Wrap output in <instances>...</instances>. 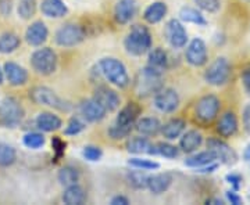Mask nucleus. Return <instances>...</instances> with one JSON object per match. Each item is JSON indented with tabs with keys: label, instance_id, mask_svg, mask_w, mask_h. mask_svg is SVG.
Instances as JSON below:
<instances>
[{
	"label": "nucleus",
	"instance_id": "nucleus-3",
	"mask_svg": "<svg viewBox=\"0 0 250 205\" xmlns=\"http://www.w3.org/2000/svg\"><path fill=\"white\" fill-rule=\"evenodd\" d=\"M126 53L131 56H142L152 49L150 31L143 25H134L124 40Z\"/></svg>",
	"mask_w": 250,
	"mask_h": 205
},
{
	"label": "nucleus",
	"instance_id": "nucleus-24",
	"mask_svg": "<svg viewBox=\"0 0 250 205\" xmlns=\"http://www.w3.org/2000/svg\"><path fill=\"white\" fill-rule=\"evenodd\" d=\"M202 142H203V136L197 130H188L185 133H182L179 147L184 152L190 154V152L196 151L197 149L202 146Z\"/></svg>",
	"mask_w": 250,
	"mask_h": 205
},
{
	"label": "nucleus",
	"instance_id": "nucleus-30",
	"mask_svg": "<svg viewBox=\"0 0 250 205\" xmlns=\"http://www.w3.org/2000/svg\"><path fill=\"white\" fill-rule=\"evenodd\" d=\"M167 53L161 49V47H156V49H152L149 52V61H147V65L152 67L157 71H164L167 68Z\"/></svg>",
	"mask_w": 250,
	"mask_h": 205
},
{
	"label": "nucleus",
	"instance_id": "nucleus-20",
	"mask_svg": "<svg viewBox=\"0 0 250 205\" xmlns=\"http://www.w3.org/2000/svg\"><path fill=\"white\" fill-rule=\"evenodd\" d=\"M171 183H172V175L164 172V173H157V175L149 176L146 187L154 194H161L170 188Z\"/></svg>",
	"mask_w": 250,
	"mask_h": 205
},
{
	"label": "nucleus",
	"instance_id": "nucleus-27",
	"mask_svg": "<svg viewBox=\"0 0 250 205\" xmlns=\"http://www.w3.org/2000/svg\"><path fill=\"white\" fill-rule=\"evenodd\" d=\"M167 14V4L164 1H154L143 13V18L149 24H157Z\"/></svg>",
	"mask_w": 250,
	"mask_h": 205
},
{
	"label": "nucleus",
	"instance_id": "nucleus-50",
	"mask_svg": "<svg viewBox=\"0 0 250 205\" xmlns=\"http://www.w3.org/2000/svg\"><path fill=\"white\" fill-rule=\"evenodd\" d=\"M129 204V200L124 196H116L111 200V205H126Z\"/></svg>",
	"mask_w": 250,
	"mask_h": 205
},
{
	"label": "nucleus",
	"instance_id": "nucleus-53",
	"mask_svg": "<svg viewBox=\"0 0 250 205\" xmlns=\"http://www.w3.org/2000/svg\"><path fill=\"white\" fill-rule=\"evenodd\" d=\"M3 80H4V72H3V70L0 68V85L3 83Z\"/></svg>",
	"mask_w": 250,
	"mask_h": 205
},
{
	"label": "nucleus",
	"instance_id": "nucleus-48",
	"mask_svg": "<svg viewBox=\"0 0 250 205\" xmlns=\"http://www.w3.org/2000/svg\"><path fill=\"white\" fill-rule=\"evenodd\" d=\"M227 198H228V201L233 205L242 204V198L239 197V194L236 193V190H235V191H227Z\"/></svg>",
	"mask_w": 250,
	"mask_h": 205
},
{
	"label": "nucleus",
	"instance_id": "nucleus-10",
	"mask_svg": "<svg viewBox=\"0 0 250 205\" xmlns=\"http://www.w3.org/2000/svg\"><path fill=\"white\" fill-rule=\"evenodd\" d=\"M85 39L83 29L77 24H65L56 32V43L62 47H72L80 45Z\"/></svg>",
	"mask_w": 250,
	"mask_h": 205
},
{
	"label": "nucleus",
	"instance_id": "nucleus-17",
	"mask_svg": "<svg viewBox=\"0 0 250 205\" xmlns=\"http://www.w3.org/2000/svg\"><path fill=\"white\" fill-rule=\"evenodd\" d=\"M80 112L81 115L83 116V119L89 122H100L102 119H104V116L107 114V111L102 107L95 98L82 101L80 106Z\"/></svg>",
	"mask_w": 250,
	"mask_h": 205
},
{
	"label": "nucleus",
	"instance_id": "nucleus-44",
	"mask_svg": "<svg viewBox=\"0 0 250 205\" xmlns=\"http://www.w3.org/2000/svg\"><path fill=\"white\" fill-rule=\"evenodd\" d=\"M227 182L233 187V190H239L242 186V176L238 173H228Z\"/></svg>",
	"mask_w": 250,
	"mask_h": 205
},
{
	"label": "nucleus",
	"instance_id": "nucleus-28",
	"mask_svg": "<svg viewBox=\"0 0 250 205\" xmlns=\"http://www.w3.org/2000/svg\"><path fill=\"white\" fill-rule=\"evenodd\" d=\"M135 129L142 133L143 136H154L160 132L161 124L157 118H152V116H147V118H142L139 121L135 122Z\"/></svg>",
	"mask_w": 250,
	"mask_h": 205
},
{
	"label": "nucleus",
	"instance_id": "nucleus-46",
	"mask_svg": "<svg viewBox=\"0 0 250 205\" xmlns=\"http://www.w3.org/2000/svg\"><path fill=\"white\" fill-rule=\"evenodd\" d=\"M11 9H13V1L11 0H0V13H1V16H4V17L10 16Z\"/></svg>",
	"mask_w": 250,
	"mask_h": 205
},
{
	"label": "nucleus",
	"instance_id": "nucleus-18",
	"mask_svg": "<svg viewBox=\"0 0 250 205\" xmlns=\"http://www.w3.org/2000/svg\"><path fill=\"white\" fill-rule=\"evenodd\" d=\"M49 36V29L42 21H35L32 22L25 31V40L31 46H42L47 40Z\"/></svg>",
	"mask_w": 250,
	"mask_h": 205
},
{
	"label": "nucleus",
	"instance_id": "nucleus-33",
	"mask_svg": "<svg viewBox=\"0 0 250 205\" xmlns=\"http://www.w3.org/2000/svg\"><path fill=\"white\" fill-rule=\"evenodd\" d=\"M21 45V40L13 32H4L0 35V53L9 54L16 52Z\"/></svg>",
	"mask_w": 250,
	"mask_h": 205
},
{
	"label": "nucleus",
	"instance_id": "nucleus-42",
	"mask_svg": "<svg viewBox=\"0 0 250 205\" xmlns=\"http://www.w3.org/2000/svg\"><path fill=\"white\" fill-rule=\"evenodd\" d=\"M193 1L199 9L207 13H215L220 10V6H221L220 0H193Z\"/></svg>",
	"mask_w": 250,
	"mask_h": 205
},
{
	"label": "nucleus",
	"instance_id": "nucleus-7",
	"mask_svg": "<svg viewBox=\"0 0 250 205\" xmlns=\"http://www.w3.org/2000/svg\"><path fill=\"white\" fill-rule=\"evenodd\" d=\"M31 65L39 75H52L57 68V56L50 47L38 49L31 56Z\"/></svg>",
	"mask_w": 250,
	"mask_h": 205
},
{
	"label": "nucleus",
	"instance_id": "nucleus-47",
	"mask_svg": "<svg viewBox=\"0 0 250 205\" xmlns=\"http://www.w3.org/2000/svg\"><path fill=\"white\" fill-rule=\"evenodd\" d=\"M243 126H245V130L250 134V104H248L243 111Z\"/></svg>",
	"mask_w": 250,
	"mask_h": 205
},
{
	"label": "nucleus",
	"instance_id": "nucleus-35",
	"mask_svg": "<svg viewBox=\"0 0 250 205\" xmlns=\"http://www.w3.org/2000/svg\"><path fill=\"white\" fill-rule=\"evenodd\" d=\"M17 160V152L16 149L11 147L9 144H4L1 143L0 144V167H10L13 165Z\"/></svg>",
	"mask_w": 250,
	"mask_h": 205
},
{
	"label": "nucleus",
	"instance_id": "nucleus-49",
	"mask_svg": "<svg viewBox=\"0 0 250 205\" xmlns=\"http://www.w3.org/2000/svg\"><path fill=\"white\" fill-rule=\"evenodd\" d=\"M242 82H243V86H245V89H246V92L249 93L250 96V67L246 68L243 71V74H242Z\"/></svg>",
	"mask_w": 250,
	"mask_h": 205
},
{
	"label": "nucleus",
	"instance_id": "nucleus-15",
	"mask_svg": "<svg viewBox=\"0 0 250 205\" xmlns=\"http://www.w3.org/2000/svg\"><path fill=\"white\" fill-rule=\"evenodd\" d=\"M93 98L98 101L102 107L104 108L107 112L116 111L117 108L120 107V96L117 94L116 90L110 89L107 86H99L98 89L95 90Z\"/></svg>",
	"mask_w": 250,
	"mask_h": 205
},
{
	"label": "nucleus",
	"instance_id": "nucleus-4",
	"mask_svg": "<svg viewBox=\"0 0 250 205\" xmlns=\"http://www.w3.org/2000/svg\"><path fill=\"white\" fill-rule=\"evenodd\" d=\"M99 70L103 76L118 88H126L129 85V76L125 65L120 60L113 57L102 58L99 63Z\"/></svg>",
	"mask_w": 250,
	"mask_h": 205
},
{
	"label": "nucleus",
	"instance_id": "nucleus-1",
	"mask_svg": "<svg viewBox=\"0 0 250 205\" xmlns=\"http://www.w3.org/2000/svg\"><path fill=\"white\" fill-rule=\"evenodd\" d=\"M141 114V108L135 103H129L128 106H125L120 114L117 116L116 122L113 126L108 129V134L113 139H124L128 134L131 133L132 128L135 126V122L138 121V115Z\"/></svg>",
	"mask_w": 250,
	"mask_h": 205
},
{
	"label": "nucleus",
	"instance_id": "nucleus-39",
	"mask_svg": "<svg viewBox=\"0 0 250 205\" xmlns=\"http://www.w3.org/2000/svg\"><path fill=\"white\" fill-rule=\"evenodd\" d=\"M147 175L142 172V169L132 170L128 173V182L135 188H145L147 185Z\"/></svg>",
	"mask_w": 250,
	"mask_h": 205
},
{
	"label": "nucleus",
	"instance_id": "nucleus-22",
	"mask_svg": "<svg viewBox=\"0 0 250 205\" xmlns=\"http://www.w3.org/2000/svg\"><path fill=\"white\" fill-rule=\"evenodd\" d=\"M217 132L221 134L223 137H231L238 132V118L233 112H225L218 124H217Z\"/></svg>",
	"mask_w": 250,
	"mask_h": 205
},
{
	"label": "nucleus",
	"instance_id": "nucleus-16",
	"mask_svg": "<svg viewBox=\"0 0 250 205\" xmlns=\"http://www.w3.org/2000/svg\"><path fill=\"white\" fill-rule=\"evenodd\" d=\"M3 72L11 86H22L28 82V71L17 63L7 61L3 67Z\"/></svg>",
	"mask_w": 250,
	"mask_h": 205
},
{
	"label": "nucleus",
	"instance_id": "nucleus-40",
	"mask_svg": "<svg viewBox=\"0 0 250 205\" xmlns=\"http://www.w3.org/2000/svg\"><path fill=\"white\" fill-rule=\"evenodd\" d=\"M128 164L136 169L142 170H156L160 168V165L157 162L152 160H142V158H132V160L128 161Z\"/></svg>",
	"mask_w": 250,
	"mask_h": 205
},
{
	"label": "nucleus",
	"instance_id": "nucleus-25",
	"mask_svg": "<svg viewBox=\"0 0 250 205\" xmlns=\"http://www.w3.org/2000/svg\"><path fill=\"white\" fill-rule=\"evenodd\" d=\"M185 128H187V124L184 119H179V118H174L168 121L167 124L161 125L160 132L163 133V136L168 140H174L179 136H182V133L185 132Z\"/></svg>",
	"mask_w": 250,
	"mask_h": 205
},
{
	"label": "nucleus",
	"instance_id": "nucleus-31",
	"mask_svg": "<svg viewBox=\"0 0 250 205\" xmlns=\"http://www.w3.org/2000/svg\"><path fill=\"white\" fill-rule=\"evenodd\" d=\"M147 154L150 155H161V157H166V158H170V160H174L179 155V150L172 146L170 143H157L156 146H150Z\"/></svg>",
	"mask_w": 250,
	"mask_h": 205
},
{
	"label": "nucleus",
	"instance_id": "nucleus-12",
	"mask_svg": "<svg viewBox=\"0 0 250 205\" xmlns=\"http://www.w3.org/2000/svg\"><path fill=\"white\" fill-rule=\"evenodd\" d=\"M166 36H167V40L170 42V45L172 47H175V49H182L184 46L187 45V29L175 18H172V19H170L167 22V25H166Z\"/></svg>",
	"mask_w": 250,
	"mask_h": 205
},
{
	"label": "nucleus",
	"instance_id": "nucleus-37",
	"mask_svg": "<svg viewBox=\"0 0 250 205\" xmlns=\"http://www.w3.org/2000/svg\"><path fill=\"white\" fill-rule=\"evenodd\" d=\"M150 146H152V143L146 137H134L128 142L126 149H128V151L134 152V154H143V152L149 151Z\"/></svg>",
	"mask_w": 250,
	"mask_h": 205
},
{
	"label": "nucleus",
	"instance_id": "nucleus-38",
	"mask_svg": "<svg viewBox=\"0 0 250 205\" xmlns=\"http://www.w3.org/2000/svg\"><path fill=\"white\" fill-rule=\"evenodd\" d=\"M22 142H24V146L28 147V149L38 150V149H41V147L45 146L46 140L45 136L42 133H39V132H29V133L24 136Z\"/></svg>",
	"mask_w": 250,
	"mask_h": 205
},
{
	"label": "nucleus",
	"instance_id": "nucleus-14",
	"mask_svg": "<svg viewBox=\"0 0 250 205\" xmlns=\"http://www.w3.org/2000/svg\"><path fill=\"white\" fill-rule=\"evenodd\" d=\"M207 149L214 152L217 160H220L225 165H233L238 161V155L232 149L220 139H210L207 142Z\"/></svg>",
	"mask_w": 250,
	"mask_h": 205
},
{
	"label": "nucleus",
	"instance_id": "nucleus-26",
	"mask_svg": "<svg viewBox=\"0 0 250 205\" xmlns=\"http://www.w3.org/2000/svg\"><path fill=\"white\" fill-rule=\"evenodd\" d=\"M62 201L67 205H81L86 201V193L81 187L78 183L67 186L64 194H62Z\"/></svg>",
	"mask_w": 250,
	"mask_h": 205
},
{
	"label": "nucleus",
	"instance_id": "nucleus-41",
	"mask_svg": "<svg viewBox=\"0 0 250 205\" xmlns=\"http://www.w3.org/2000/svg\"><path fill=\"white\" fill-rule=\"evenodd\" d=\"M83 129H85V124L81 121L80 118H71L70 122L65 126L64 133L67 134V136H75V134L81 133Z\"/></svg>",
	"mask_w": 250,
	"mask_h": 205
},
{
	"label": "nucleus",
	"instance_id": "nucleus-21",
	"mask_svg": "<svg viewBox=\"0 0 250 205\" xmlns=\"http://www.w3.org/2000/svg\"><path fill=\"white\" fill-rule=\"evenodd\" d=\"M42 14L49 18H62L67 14V6L62 0H42Z\"/></svg>",
	"mask_w": 250,
	"mask_h": 205
},
{
	"label": "nucleus",
	"instance_id": "nucleus-19",
	"mask_svg": "<svg viewBox=\"0 0 250 205\" xmlns=\"http://www.w3.org/2000/svg\"><path fill=\"white\" fill-rule=\"evenodd\" d=\"M138 4L135 0H120L114 9V17L118 24H128L136 16Z\"/></svg>",
	"mask_w": 250,
	"mask_h": 205
},
{
	"label": "nucleus",
	"instance_id": "nucleus-36",
	"mask_svg": "<svg viewBox=\"0 0 250 205\" xmlns=\"http://www.w3.org/2000/svg\"><path fill=\"white\" fill-rule=\"evenodd\" d=\"M17 13L22 19H31L36 13V0H18Z\"/></svg>",
	"mask_w": 250,
	"mask_h": 205
},
{
	"label": "nucleus",
	"instance_id": "nucleus-45",
	"mask_svg": "<svg viewBox=\"0 0 250 205\" xmlns=\"http://www.w3.org/2000/svg\"><path fill=\"white\" fill-rule=\"evenodd\" d=\"M52 146H53L54 151L57 154V157H62V152L65 150V144L62 142V139H59V137H54L53 140H52Z\"/></svg>",
	"mask_w": 250,
	"mask_h": 205
},
{
	"label": "nucleus",
	"instance_id": "nucleus-52",
	"mask_svg": "<svg viewBox=\"0 0 250 205\" xmlns=\"http://www.w3.org/2000/svg\"><path fill=\"white\" fill-rule=\"evenodd\" d=\"M207 203H211V204H224L221 200H208Z\"/></svg>",
	"mask_w": 250,
	"mask_h": 205
},
{
	"label": "nucleus",
	"instance_id": "nucleus-8",
	"mask_svg": "<svg viewBox=\"0 0 250 205\" xmlns=\"http://www.w3.org/2000/svg\"><path fill=\"white\" fill-rule=\"evenodd\" d=\"M229 75H231V64H229V61L225 57H218L206 70L205 79L208 85L221 86L229 79Z\"/></svg>",
	"mask_w": 250,
	"mask_h": 205
},
{
	"label": "nucleus",
	"instance_id": "nucleus-51",
	"mask_svg": "<svg viewBox=\"0 0 250 205\" xmlns=\"http://www.w3.org/2000/svg\"><path fill=\"white\" fill-rule=\"evenodd\" d=\"M243 160L248 161V162L250 161V144H248V147H246L245 151H243Z\"/></svg>",
	"mask_w": 250,
	"mask_h": 205
},
{
	"label": "nucleus",
	"instance_id": "nucleus-2",
	"mask_svg": "<svg viewBox=\"0 0 250 205\" xmlns=\"http://www.w3.org/2000/svg\"><path fill=\"white\" fill-rule=\"evenodd\" d=\"M161 88H163V72L157 71L149 65L139 71L135 80V90L138 96L149 97L156 94Z\"/></svg>",
	"mask_w": 250,
	"mask_h": 205
},
{
	"label": "nucleus",
	"instance_id": "nucleus-43",
	"mask_svg": "<svg viewBox=\"0 0 250 205\" xmlns=\"http://www.w3.org/2000/svg\"><path fill=\"white\" fill-rule=\"evenodd\" d=\"M83 157L86 158L88 161H92V162H95V161H99L102 158V150L99 149V147H95V146H86L85 149H83Z\"/></svg>",
	"mask_w": 250,
	"mask_h": 205
},
{
	"label": "nucleus",
	"instance_id": "nucleus-11",
	"mask_svg": "<svg viewBox=\"0 0 250 205\" xmlns=\"http://www.w3.org/2000/svg\"><path fill=\"white\" fill-rule=\"evenodd\" d=\"M154 106L159 111L164 112V114L174 112L179 106L178 93L174 89H170V88H166V89L161 88L154 94Z\"/></svg>",
	"mask_w": 250,
	"mask_h": 205
},
{
	"label": "nucleus",
	"instance_id": "nucleus-9",
	"mask_svg": "<svg viewBox=\"0 0 250 205\" xmlns=\"http://www.w3.org/2000/svg\"><path fill=\"white\" fill-rule=\"evenodd\" d=\"M221 101L214 94H206L197 101L195 114L202 122H211L220 112Z\"/></svg>",
	"mask_w": 250,
	"mask_h": 205
},
{
	"label": "nucleus",
	"instance_id": "nucleus-32",
	"mask_svg": "<svg viewBox=\"0 0 250 205\" xmlns=\"http://www.w3.org/2000/svg\"><path fill=\"white\" fill-rule=\"evenodd\" d=\"M179 17L182 21L189 22V24H195L199 27L207 25V19L205 18V16H202V13L193 7H182L179 11Z\"/></svg>",
	"mask_w": 250,
	"mask_h": 205
},
{
	"label": "nucleus",
	"instance_id": "nucleus-23",
	"mask_svg": "<svg viewBox=\"0 0 250 205\" xmlns=\"http://www.w3.org/2000/svg\"><path fill=\"white\" fill-rule=\"evenodd\" d=\"M35 125L42 132H54L62 128V119L52 112H41L36 116Z\"/></svg>",
	"mask_w": 250,
	"mask_h": 205
},
{
	"label": "nucleus",
	"instance_id": "nucleus-34",
	"mask_svg": "<svg viewBox=\"0 0 250 205\" xmlns=\"http://www.w3.org/2000/svg\"><path fill=\"white\" fill-rule=\"evenodd\" d=\"M57 179H59L60 185L67 187V186H71V185L78 183V180H80V173H78V170L75 169V168H72V167H64V168H62V169L59 170Z\"/></svg>",
	"mask_w": 250,
	"mask_h": 205
},
{
	"label": "nucleus",
	"instance_id": "nucleus-13",
	"mask_svg": "<svg viewBox=\"0 0 250 205\" xmlns=\"http://www.w3.org/2000/svg\"><path fill=\"white\" fill-rule=\"evenodd\" d=\"M185 56H187V61L190 65L193 67H202L207 63V47H206V43L202 40V39H193L187 47V52H185Z\"/></svg>",
	"mask_w": 250,
	"mask_h": 205
},
{
	"label": "nucleus",
	"instance_id": "nucleus-6",
	"mask_svg": "<svg viewBox=\"0 0 250 205\" xmlns=\"http://www.w3.org/2000/svg\"><path fill=\"white\" fill-rule=\"evenodd\" d=\"M29 97L31 100L39 104V106H46V107L56 108L59 111H68L71 106L62 100L60 96H57V93L52 89L46 88V86H36L29 92Z\"/></svg>",
	"mask_w": 250,
	"mask_h": 205
},
{
	"label": "nucleus",
	"instance_id": "nucleus-5",
	"mask_svg": "<svg viewBox=\"0 0 250 205\" xmlns=\"http://www.w3.org/2000/svg\"><path fill=\"white\" fill-rule=\"evenodd\" d=\"M24 118V108L17 98L6 97L0 101V125L16 128Z\"/></svg>",
	"mask_w": 250,
	"mask_h": 205
},
{
	"label": "nucleus",
	"instance_id": "nucleus-29",
	"mask_svg": "<svg viewBox=\"0 0 250 205\" xmlns=\"http://www.w3.org/2000/svg\"><path fill=\"white\" fill-rule=\"evenodd\" d=\"M217 161V157L215 154L211 150H207V151H202L199 154H195L192 157H189L187 161H185V165L187 167H190V168H203V167H207L210 164H213Z\"/></svg>",
	"mask_w": 250,
	"mask_h": 205
}]
</instances>
